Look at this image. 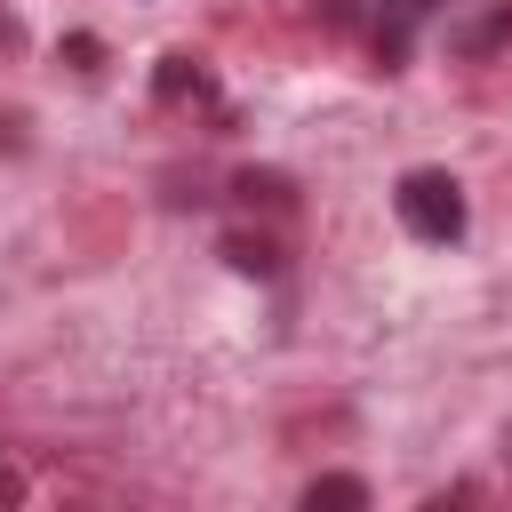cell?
I'll list each match as a JSON object with an SVG mask.
<instances>
[{
  "mask_svg": "<svg viewBox=\"0 0 512 512\" xmlns=\"http://www.w3.org/2000/svg\"><path fill=\"white\" fill-rule=\"evenodd\" d=\"M392 208H400V224H408L416 240H432V248H448V240L464 232V184H456L448 168H408L400 192H392Z\"/></svg>",
  "mask_w": 512,
  "mask_h": 512,
  "instance_id": "6da1fadb",
  "label": "cell"
},
{
  "mask_svg": "<svg viewBox=\"0 0 512 512\" xmlns=\"http://www.w3.org/2000/svg\"><path fill=\"white\" fill-rule=\"evenodd\" d=\"M0 488H8V480H0Z\"/></svg>",
  "mask_w": 512,
  "mask_h": 512,
  "instance_id": "3957f363",
  "label": "cell"
},
{
  "mask_svg": "<svg viewBox=\"0 0 512 512\" xmlns=\"http://www.w3.org/2000/svg\"><path fill=\"white\" fill-rule=\"evenodd\" d=\"M304 504H368V488H360V480H312Z\"/></svg>",
  "mask_w": 512,
  "mask_h": 512,
  "instance_id": "7a4b0ae2",
  "label": "cell"
}]
</instances>
